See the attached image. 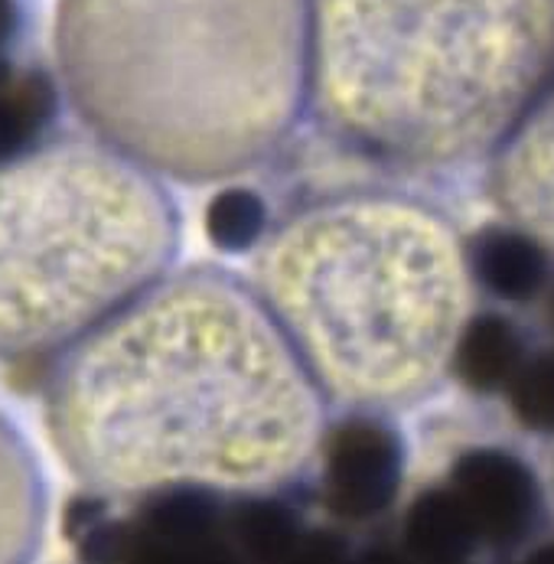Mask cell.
I'll use <instances>...</instances> for the list:
<instances>
[{
	"label": "cell",
	"mask_w": 554,
	"mask_h": 564,
	"mask_svg": "<svg viewBox=\"0 0 554 564\" xmlns=\"http://www.w3.org/2000/svg\"><path fill=\"white\" fill-rule=\"evenodd\" d=\"M525 362L522 336L515 323L502 314H476L457 329L454 339V372L479 395L509 389Z\"/></svg>",
	"instance_id": "9"
},
{
	"label": "cell",
	"mask_w": 554,
	"mask_h": 564,
	"mask_svg": "<svg viewBox=\"0 0 554 564\" xmlns=\"http://www.w3.org/2000/svg\"><path fill=\"white\" fill-rule=\"evenodd\" d=\"M352 558L346 555V545L329 535V532H319V535H307L304 545L297 549V555L287 564H349Z\"/></svg>",
	"instance_id": "16"
},
{
	"label": "cell",
	"mask_w": 554,
	"mask_h": 564,
	"mask_svg": "<svg viewBox=\"0 0 554 564\" xmlns=\"http://www.w3.org/2000/svg\"><path fill=\"white\" fill-rule=\"evenodd\" d=\"M450 564H470V562H450Z\"/></svg>",
	"instance_id": "22"
},
{
	"label": "cell",
	"mask_w": 554,
	"mask_h": 564,
	"mask_svg": "<svg viewBox=\"0 0 554 564\" xmlns=\"http://www.w3.org/2000/svg\"><path fill=\"white\" fill-rule=\"evenodd\" d=\"M404 552L424 564L467 562L482 542L474 512L454 486L424 489L404 516Z\"/></svg>",
	"instance_id": "8"
},
{
	"label": "cell",
	"mask_w": 554,
	"mask_h": 564,
	"mask_svg": "<svg viewBox=\"0 0 554 564\" xmlns=\"http://www.w3.org/2000/svg\"><path fill=\"white\" fill-rule=\"evenodd\" d=\"M46 532V480L26 437L0 414V564H33Z\"/></svg>",
	"instance_id": "6"
},
{
	"label": "cell",
	"mask_w": 554,
	"mask_h": 564,
	"mask_svg": "<svg viewBox=\"0 0 554 564\" xmlns=\"http://www.w3.org/2000/svg\"><path fill=\"white\" fill-rule=\"evenodd\" d=\"M506 392L522 427L554 434V356L525 359Z\"/></svg>",
	"instance_id": "14"
},
{
	"label": "cell",
	"mask_w": 554,
	"mask_h": 564,
	"mask_svg": "<svg viewBox=\"0 0 554 564\" xmlns=\"http://www.w3.org/2000/svg\"><path fill=\"white\" fill-rule=\"evenodd\" d=\"M59 118V85L50 69H20L0 88V163L17 161L53 138Z\"/></svg>",
	"instance_id": "10"
},
{
	"label": "cell",
	"mask_w": 554,
	"mask_h": 564,
	"mask_svg": "<svg viewBox=\"0 0 554 564\" xmlns=\"http://www.w3.org/2000/svg\"><path fill=\"white\" fill-rule=\"evenodd\" d=\"M17 33H20V3L0 0V50H10Z\"/></svg>",
	"instance_id": "17"
},
{
	"label": "cell",
	"mask_w": 554,
	"mask_h": 564,
	"mask_svg": "<svg viewBox=\"0 0 554 564\" xmlns=\"http://www.w3.org/2000/svg\"><path fill=\"white\" fill-rule=\"evenodd\" d=\"M525 564H554V542L542 545V549H535V552L529 555V562Z\"/></svg>",
	"instance_id": "20"
},
{
	"label": "cell",
	"mask_w": 554,
	"mask_h": 564,
	"mask_svg": "<svg viewBox=\"0 0 554 564\" xmlns=\"http://www.w3.org/2000/svg\"><path fill=\"white\" fill-rule=\"evenodd\" d=\"M43 421L95 496H151L284 480L311 451L317 408L251 294L193 268L163 274L46 362Z\"/></svg>",
	"instance_id": "1"
},
{
	"label": "cell",
	"mask_w": 554,
	"mask_h": 564,
	"mask_svg": "<svg viewBox=\"0 0 554 564\" xmlns=\"http://www.w3.org/2000/svg\"><path fill=\"white\" fill-rule=\"evenodd\" d=\"M229 545L245 564H287L304 545L301 516L271 496H245L229 509Z\"/></svg>",
	"instance_id": "11"
},
{
	"label": "cell",
	"mask_w": 554,
	"mask_h": 564,
	"mask_svg": "<svg viewBox=\"0 0 554 564\" xmlns=\"http://www.w3.org/2000/svg\"><path fill=\"white\" fill-rule=\"evenodd\" d=\"M17 73H20V69H17V66H13V59H10V50H0V88L13 79Z\"/></svg>",
	"instance_id": "19"
},
{
	"label": "cell",
	"mask_w": 554,
	"mask_h": 564,
	"mask_svg": "<svg viewBox=\"0 0 554 564\" xmlns=\"http://www.w3.org/2000/svg\"><path fill=\"white\" fill-rule=\"evenodd\" d=\"M229 509L219 489L209 486H170L144 496L138 529L160 542H206L222 539Z\"/></svg>",
	"instance_id": "12"
},
{
	"label": "cell",
	"mask_w": 554,
	"mask_h": 564,
	"mask_svg": "<svg viewBox=\"0 0 554 564\" xmlns=\"http://www.w3.org/2000/svg\"><path fill=\"white\" fill-rule=\"evenodd\" d=\"M170 196L111 144L53 134L0 163V362H53L166 274Z\"/></svg>",
	"instance_id": "2"
},
{
	"label": "cell",
	"mask_w": 554,
	"mask_h": 564,
	"mask_svg": "<svg viewBox=\"0 0 554 564\" xmlns=\"http://www.w3.org/2000/svg\"><path fill=\"white\" fill-rule=\"evenodd\" d=\"M450 486L474 512L482 542L515 545L522 542L542 509V486L532 467L499 447L467 451L450 474Z\"/></svg>",
	"instance_id": "5"
},
{
	"label": "cell",
	"mask_w": 554,
	"mask_h": 564,
	"mask_svg": "<svg viewBox=\"0 0 554 564\" xmlns=\"http://www.w3.org/2000/svg\"><path fill=\"white\" fill-rule=\"evenodd\" d=\"M404 477V444L379 417L336 424L323 447V499L336 519L369 522L395 502Z\"/></svg>",
	"instance_id": "4"
},
{
	"label": "cell",
	"mask_w": 554,
	"mask_h": 564,
	"mask_svg": "<svg viewBox=\"0 0 554 564\" xmlns=\"http://www.w3.org/2000/svg\"><path fill=\"white\" fill-rule=\"evenodd\" d=\"M274 254L278 301L352 395L395 399L457 339V264L437 229L389 216L304 226Z\"/></svg>",
	"instance_id": "3"
},
{
	"label": "cell",
	"mask_w": 554,
	"mask_h": 564,
	"mask_svg": "<svg viewBox=\"0 0 554 564\" xmlns=\"http://www.w3.org/2000/svg\"><path fill=\"white\" fill-rule=\"evenodd\" d=\"M268 232V203L248 186H226L206 206V239L222 254H245Z\"/></svg>",
	"instance_id": "13"
},
{
	"label": "cell",
	"mask_w": 554,
	"mask_h": 564,
	"mask_svg": "<svg viewBox=\"0 0 554 564\" xmlns=\"http://www.w3.org/2000/svg\"><path fill=\"white\" fill-rule=\"evenodd\" d=\"M552 317H554V291H552Z\"/></svg>",
	"instance_id": "21"
},
{
	"label": "cell",
	"mask_w": 554,
	"mask_h": 564,
	"mask_svg": "<svg viewBox=\"0 0 554 564\" xmlns=\"http://www.w3.org/2000/svg\"><path fill=\"white\" fill-rule=\"evenodd\" d=\"M470 271L476 284L496 301L522 304L548 284V251L522 229H486L470 245Z\"/></svg>",
	"instance_id": "7"
},
{
	"label": "cell",
	"mask_w": 554,
	"mask_h": 564,
	"mask_svg": "<svg viewBox=\"0 0 554 564\" xmlns=\"http://www.w3.org/2000/svg\"><path fill=\"white\" fill-rule=\"evenodd\" d=\"M349 564H408L398 552L392 549H372V552H366V555H359V558H352Z\"/></svg>",
	"instance_id": "18"
},
{
	"label": "cell",
	"mask_w": 554,
	"mask_h": 564,
	"mask_svg": "<svg viewBox=\"0 0 554 564\" xmlns=\"http://www.w3.org/2000/svg\"><path fill=\"white\" fill-rule=\"evenodd\" d=\"M124 564H245L238 552L222 539L206 542H160L138 529L134 552Z\"/></svg>",
	"instance_id": "15"
}]
</instances>
